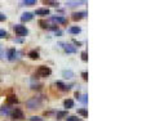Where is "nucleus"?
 Masks as SVG:
<instances>
[{
	"label": "nucleus",
	"instance_id": "1",
	"mask_svg": "<svg viewBox=\"0 0 155 121\" xmlns=\"http://www.w3.org/2000/svg\"><path fill=\"white\" fill-rule=\"evenodd\" d=\"M51 68L49 67H46V66H40L38 68V71H36V75L38 76H41V77H45V76H48V75H51Z\"/></svg>",
	"mask_w": 155,
	"mask_h": 121
},
{
	"label": "nucleus",
	"instance_id": "2",
	"mask_svg": "<svg viewBox=\"0 0 155 121\" xmlns=\"http://www.w3.org/2000/svg\"><path fill=\"white\" fill-rule=\"evenodd\" d=\"M10 117L12 120H23V112L20 108H14V110L10 112Z\"/></svg>",
	"mask_w": 155,
	"mask_h": 121
},
{
	"label": "nucleus",
	"instance_id": "3",
	"mask_svg": "<svg viewBox=\"0 0 155 121\" xmlns=\"http://www.w3.org/2000/svg\"><path fill=\"white\" fill-rule=\"evenodd\" d=\"M41 104V99L40 98H31L30 100H27V106H28V108L30 110H34V108H36V107H39V106Z\"/></svg>",
	"mask_w": 155,
	"mask_h": 121
},
{
	"label": "nucleus",
	"instance_id": "4",
	"mask_svg": "<svg viewBox=\"0 0 155 121\" xmlns=\"http://www.w3.org/2000/svg\"><path fill=\"white\" fill-rule=\"evenodd\" d=\"M13 30H14V32L20 36H25V35H27V32H28L27 28H26L25 26H21V25H16L14 27H13Z\"/></svg>",
	"mask_w": 155,
	"mask_h": 121
},
{
	"label": "nucleus",
	"instance_id": "5",
	"mask_svg": "<svg viewBox=\"0 0 155 121\" xmlns=\"http://www.w3.org/2000/svg\"><path fill=\"white\" fill-rule=\"evenodd\" d=\"M32 17H34V14H32V13H30V12L23 13L22 17H21V21H22V22H27V21L32 19Z\"/></svg>",
	"mask_w": 155,
	"mask_h": 121
},
{
	"label": "nucleus",
	"instance_id": "6",
	"mask_svg": "<svg viewBox=\"0 0 155 121\" xmlns=\"http://www.w3.org/2000/svg\"><path fill=\"white\" fill-rule=\"evenodd\" d=\"M87 14L85 12H78V13H74L72 14V19L74 21H80L82 18H84V15Z\"/></svg>",
	"mask_w": 155,
	"mask_h": 121
},
{
	"label": "nucleus",
	"instance_id": "7",
	"mask_svg": "<svg viewBox=\"0 0 155 121\" xmlns=\"http://www.w3.org/2000/svg\"><path fill=\"white\" fill-rule=\"evenodd\" d=\"M36 14L38 15H48L49 10L45 9V8H40V9H36Z\"/></svg>",
	"mask_w": 155,
	"mask_h": 121
},
{
	"label": "nucleus",
	"instance_id": "8",
	"mask_svg": "<svg viewBox=\"0 0 155 121\" xmlns=\"http://www.w3.org/2000/svg\"><path fill=\"white\" fill-rule=\"evenodd\" d=\"M63 106H65V108H67V110H69V108H72L74 107V100L72 99H66L63 102Z\"/></svg>",
	"mask_w": 155,
	"mask_h": 121
},
{
	"label": "nucleus",
	"instance_id": "9",
	"mask_svg": "<svg viewBox=\"0 0 155 121\" xmlns=\"http://www.w3.org/2000/svg\"><path fill=\"white\" fill-rule=\"evenodd\" d=\"M16 55H17V51H16V49H10V50L8 51V58H9V59H14Z\"/></svg>",
	"mask_w": 155,
	"mask_h": 121
},
{
	"label": "nucleus",
	"instance_id": "10",
	"mask_svg": "<svg viewBox=\"0 0 155 121\" xmlns=\"http://www.w3.org/2000/svg\"><path fill=\"white\" fill-rule=\"evenodd\" d=\"M28 57H30V58H32V59H38L39 58V53L36 50H31L30 53H28Z\"/></svg>",
	"mask_w": 155,
	"mask_h": 121
},
{
	"label": "nucleus",
	"instance_id": "11",
	"mask_svg": "<svg viewBox=\"0 0 155 121\" xmlns=\"http://www.w3.org/2000/svg\"><path fill=\"white\" fill-rule=\"evenodd\" d=\"M65 116H67V111H61V112L57 113V120H61V118L65 117Z\"/></svg>",
	"mask_w": 155,
	"mask_h": 121
},
{
	"label": "nucleus",
	"instance_id": "12",
	"mask_svg": "<svg viewBox=\"0 0 155 121\" xmlns=\"http://www.w3.org/2000/svg\"><path fill=\"white\" fill-rule=\"evenodd\" d=\"M67 121H83V120L80 117H78V116H69Z\"/></svg>",
	"mask_w": 155,
	"mask_h": 121
},
{
	"label": "nucleus",
	"instance_id": "13",
	"mask_svg": "<svg viewBox=\"0 0 155 121\" xmlns=\"http://www.w3.org/2000/svg\"><path fill=\"white\" fill-rule=\"evenodd\" d=\"M53 21H56V22H59V23H65L66 22V19L62 17H53Z\"/></svg>",
	"mask_w": 155,
	"mask_h": 121
},
{
	"label": "nucleus",
	"instance_id": "14",
	"mask_svg": "<svg viewBox=\"0 0 155 121\" xmlns=\"http://www.w3.org/2000/svg\"><path fill=\"white\" fill-rule=\"evenodd\" d=\"M69 31L71 33H79L80 32V28L79 27H71V28H69Z\"/></svg>",
	"mask_w": 155,
	"mask_h": 121
},
{
	"label": "nucleus",
	"instance_id": "15",
	"mask_svg": "<svg viewBox=\"0 0 155 121\" xmlns=\"http://www.w3.org/2000/svg\"><path fill=\"white\" fill-rule=\"evenodd\" d=\"M17 97H14V95H12V97H9V99H8V103H10V104H12V103H17Z\"/></svg>",
	"mask_w": 155,
	"mask_h": 121
},
{
	"label": "nucleus",
	"instance_id": "16",
	"mask_svg": "<svg viewBox=\"0 0 155 121\" xmlns=\"http://www.w3.org/2000/svg\"><path fill=\"white\" fill-rule=\"evenodd\" d=\"M56 85H57V86H59V88H61L62 90H69V88H67V86H65V85L62 84V82H56Z\"/></svg>",
	"mask_w": 155,
	"mask_h": 121
},
{
	"label": "nucleus",
	"instance_id": "17",
	"mask_svg": "<svg viewBox=\"0 0 155 121\" xmlns=\"http://www.w3.org/2000/svg\"><path fill=\"white\" fill-rule=\"evenodd\" d=\"M23 4L25 5H32V4H35V0H25Z\"/></svg>",
	"mask_w": 155,
	"mask_h": 121
},
{
	"label": "nucleus",
	"instance_id": "18",
	"mask_svg": "<svg viewBox=\"0 0 155 121\" xmlns=\"http://www.w3.org/2000/svg\"><path fill=\"white\" fill-rule=\"evenodd\" d=\"M7 37V31L5 30H0V39Z\"/></svg>",
	"mask_w": 155,
	"mask_h": 121
},
{
	"label": "nucleus",
	"instance_id": "19",
	"mask_svg": "<svg viewBox=\"0 0 155 121\" xmlns=\"http://www.w3.org/2000/svg\"><path fill=\"white\" fill-rule=\"evenodd\" d=\"M88 54H87V51H83L82 53V58H83V61H88Z\"/></svg>",
	"mask_w": 155,
	"mask_h": 121
},
{
	"label": "nucleus",
	"instance_id": "20",
	"mask_svg": "<svg viewBox=\"0 0 155 121\" xmlns=\"http://www.w3.org/2000/svg\"><path fill=\"white\" fill-rule=\"evenodd\" d=\"M65 49H66V51H70V53H74L75 51V48H70V45H67Z\"/></svg>",
	"mask_w": 155,
	"mask_h": 121
},
{
	"label": "nucleus",
	"instance_id": "21",
	"mask_svg": "<svg viewBox=\"0 0 155 121\" xmlns=\"http://www.w3.org/2000/svg\"><path fill=\"white\" fill-rule=\"evenodd\" d=\"M39 23L41 25V27H43V28H46V27H48V25H46L45 21H39Z\"/></svg>",
	"mask_w": 155,
	"mask_h": 121
},
{
	"label": "nucleus",
	"instance_id": "22",
	"mask_svg": "<svg viewBox=\"0 0 155 121\" xmlns=\"http://www.w3.org/2000/svg\"><path fill=\"white\" fill-rule=\"evenodd\" d=\"M30 121H43V120H41L40 117H36V116H34V117L30 118Z\"/></svg>",
	"mask_w": 155,
	"mask_h": 121
},
{
	"label": "nucleus",
	"instance_id": "23",
	"mask_svg": "<svg viewBox=\"0 0 155 121\" xmlns=\"http://www.w3.org/2000/svg\"><path fill=\"white\" fill-rule=\"evenodd\" d=\"M46 3H48V4H51L52 7H57V5H58V3H57V1H46Z\"/></svg>",
	"mask_w": 155,
	"mask_h": 121
},
{
	"label": "nucleus",
	"instance_id": "24",
	"mask_svg": "<svg viewBox=\"0 0 155 121\" xmlns=\"http://www.w3.org/2000/svg\"><path fill=\"white\" fill-rule=\"evenodd\" d=\"M79 113H82L83 116H87V115H88V112H87L85 110H79Z\"/></svg>",
	"mask_w": 155,
	"mask_h": 121
},
{
	"label": "nucleus",
	"instance_id": "25",
	"mask_svg": "<svg viewBox=\"0 0 155 121\" xmlns=\"http://www.w3.org/2000/svg\"><path fill=\"white\" fill-rule=\"evenodd\" d=\"M82 76H83V79H84V80H87V79H88V74H87V72H83Z\"/></svg>",
	"mask_w": 155,
	"mask_h": 121
},
{
	"label": "nucleus",
	"instance_id": "26",
	"mask_svg": "<svg viewBox=\"0 0 155 121\" xmlns=\"http://www.w3.org/2000/svg\"><path fill=\"white\" fill-rule=\"evenodd\" d=\"M3 21H5V15L0 13V22H3Z\"/></svg>",
	"mask_w": 155,
	"mask_h": 121
}]
</instances>
